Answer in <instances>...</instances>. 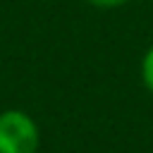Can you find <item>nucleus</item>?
Wrapping results in <instances>:
<instances>
[{
  "label": "nucleus",
  "mask_w": 153,
  "mask_h": 153,
  "mask_svg": "<svg viewBox=\"0 0 153 153\" xmlns=\"http://www.w3.org/2000/svg\"><path fill=\"white\" fill-rule=\"evenodd\" d=\"M84 2L91 5V7H96V10H117V7L127 5L129 0H84Z\"/></svg>",
  "instance_id": "3"
},
{
  "label": "nucleus",
  "mask_w": 153,
  "mask_h": 153,
  "mask_svg": "<svg viewBox=\"0 0 153 153\" xmlns=\"http://www.w3.org/2000/svg\"><path fill=\"white\" fill-rule=\"evenodd\" d=\"M141 79H143V86L153 93V45L141 57Z\"/></svg>",
  "instance_id": "2"
},
{
  "label": "nucleus",
  "mask_w": 153,
  "mask_h": 153,
  "mask_svg": "<svg viewBox=\"0 0 153 153\" xmlns=\"http://www.w3.org/2000/svg\"><path fill=\"white\" fill-rule=\"evenodd\" d=\"M41 131L36 120L17 108L0 112V153H36Z\"/></svg>",
  "instance_id": "1"
}]
</instances>
